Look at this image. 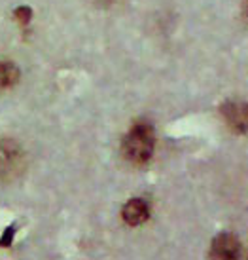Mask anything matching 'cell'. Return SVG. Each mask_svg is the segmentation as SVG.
I'll use <instances>...</instances> for the list:
<instances>
[{"mask_svg": "<svg viewBox=\"0 0 248 260\" xmlns=\"http://www.w3.org/2000/svg\"><path fill=\"white\" fill-rule=\"evenodd\" d=\"M155 150V131L148 120H137L121 141V154L133 166H146Z\"/></svg>", "mask_w": 248, "mask_h": 260, "instance_id": "6da1fadb", "label": "cell"}, {"mask_svg": "<svg viewBox=\"0 0 248 260\" xmlns=\"http://www.w3.org/2000/svg\"><path fill=\"white\" fill-rule=\"evenodd\" d=\"M14 17L17 21L21 23V25H29L30 19H32V10L29 6H19L14 10Z\"/></svg>", "mask_w": 248, "mask_h": 260, "instance_id": "52a82bcc", "label": "cell"}, {"mask_svg": "<svg viewBox=\"0 0 248 260\" xmlns=\"http://www.w3.org/2000/svg\"><path fill=\"white\" fill-rule=\"evenodd\" d=\"M27 156L14 139H0V181H15L25 173Z\"/></svg>", "mask_w": 248, "mask_h": 260, "instance_id": "7a4b0ae2", "label": "cell"}, {"mask_svg": "<svg viewBox=\"0 0 248 260\" xmlns=\"http://www.w3.org/2000/svg\"><path fill=\"white\" fill-rule=\"evenodd\" d=\"M14 236H15V226L12 224V226H8L6 230H4V236L0 238V245L10 247V245H12V239H14Z\"/></svg>", "mask_w": 248, "mask_h": 260, "instance_id": "ba28073f", "label": "cell"}, {"mask_svg": "<svg viewBox=\"0 0 248 260\" xmlns=\"http://www.w3.org/2000/svg\"><path fill=\"white\" fill-rule=\"evenodd\" d=\"M241 256V241L229 232H222L211 243V258L235 260Z\"/></svg>", "mask_w": 248, "mask_h": 260, "instance_id": "277c9868", "label": "cell"}, {"mask_svg": "<svg viewBox=\"0 0 248 260\" xmlns=\"http://www.w3.org/2000/svg\"><path fill=\"white\" fill-rule=\"evenodd\" d=\"M220 114L227 127L237 135H248V103L239 99H229L222 103Z\"/></svg>", "mask_w": 248, "mask_h": 260, "instance_id": "3957f363", "label": "cell"}, {"mask_svg": "<svg viewBox=\"0 0 248 260\" xmlns=\"http://www.w3.org/2000/svg\"><path fill=\"white\" fill-rule=\"evenodd\" d=\"M242 14H244V17L248 19V0H244V2H242Z\"/></svg>", "mask_w": 248, "mask_h": 260, "instance_id": "9c48e42d", "label": "cell"}, {"mask_svg": "<svg viewBox=\"0 0 248 260\" xmlns=\"http://www.w3.org/2000/svg\"><path fill=\"white\" fill-rule=\"evenodd\" d=\"M121 218L129 226H140L150 218V203L144 198H131L121 209Z\"/></svg>", "mask_w": 248, "mask_h": 260, "instance_id": "5b68a950", "label": "cell"}, {"mask_svg": "<svg viewBox=\"0 0 248 260\" xmlns=\"http://www.w3.org/2000/svg\"><path fill=\"white\" fill-rule=\"evenodd\" d=\"M19 69L12 61L0 59V89H10L19 82Z\"/></svg>", "mask_w": 248, "mask_h": 260, "instance_id": "8992f818", "label": "cell"}]
</instances>
